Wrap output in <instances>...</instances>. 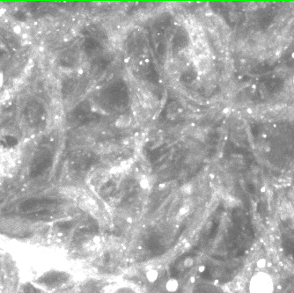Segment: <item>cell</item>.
<instances>
[{
  "label": "cell",
  "mask_w": 294,
  "mask_h": 293,
  "mask_svg": "<svg viewBox=\"0 0 294 293\" xmlns=\"http://www.w3.org/2000/svg\"><path fill=\"white\" fill-rule=\"evenodd\" d=\"M131 123V117L129 115H121L117 121H115V125L118 128H126Z\"/></svg>",
  "instance_id": "8992f818"
},
{
  "label": "cell",
  "mask_w": 294,
  "mask_h": 293,
  "mask_svg": "<svg viewBox=\"0 0 294 293\" xmlns=\"http://www.w3.org/2000/svg\"><path fill=\"white\" fill-rule=\"evenodd\" d=\"M19 293H37V291L33 285L27 284V285H24L23 287L20 289Z\"/></svg>",
  "instance_id": "ba28073f"
},
{
  "label": "cell",
  "mask_w": 294,
  "mask_h": 293,
  "mask_svg": "<svg viewBox=\"0 0 294 293\" xmlns=\"http://www.w3.org/2000/svg\"><path fill=\"white\" fill-rule=\"evenodd\" d=\"M58 226L60 229H69L72 226V223L71 222H61L58 224Z\"/></svg>",
  "instance_id": "9c48e42d"
},
{
  "label": "cell",
  "mask_w": 294,
  "mask_h": 293,
  "mask_svg": "<svg viewBox=\"0 0 294 293\" xmlns=\"http://www.w3.org/2000/svg\"><path fill=\"white\" fill-rule=\"evenodd\" d=\"M64 280H65V277H64V274L54 272V273H50V274H47L46 276L40 277L39 282L45 284L47 286H55V285H58V284L64 282Z\"/></svg>",
  "instance_id": "277c9868"
},
{
  "label": "cell",
  "mask_w": 294,
  "mask_h": 293,
  "mask_svg": "<svg viewBox=\"0 0 294 293\" xmlns=\"http://www.w3.org/2000/svg\"><path fill=\"white\" fill-rule=\"evenodd\" d=\"M4 84V74L0 71V88L2 87Z\"/></svg>",
  "instance_id": "30bf717a"
},
{
  "label": "cell",
  "mask_w": 294,
  "mask_h": 293,
  "mask_svg": "<svg viewBox=\"0 0 294 293\" xmlns=\"http://www.w3.org/2000/svg\"><path fill=\"white\" fill-rule=\"evenodd\" d=\"M112 150H113V144H108V143L98 144L97 146L98 152H101V153H108V152H110Z\"/></svg>",
  "instance_id": "52a82bcc"
},
{
  "label": "cell",
  "mask_w": 294,
  "mask_h": 293,
  "mask_svg": "<svg viewBox=\"0 0 294 293\" xmlns=\"http://www.w3.org/2000/svg\"><path fill=\"white\" fill-rule=\"evenodd\" d=\"M55 203L54 200L51 199H45V198H35V199H28L27 201L21 203L20 209L25 211H30L34 210L42 209V208L49 206Z\"/></svg>",
  "instance_id": "7a4b0ae2"
},
{
  "label": "cell",
  "mask_w": 294,
  "mask_h": 293,
  "mask_svg": "<svg viewBox=\"0 0 294 293\" xmlns=\"http://www.w3.org/2000/svg\"><path fill=\"white\" fill-rule=\"evenodd\" d=\"M167 70V73L175 78L176 76L180 75V70H181V64L178 63V61H170L167 63V66L166 67Z\"/></svg>",
  "instance_id": "5b68a950"
},
{
  "label": "cell",
  "mask_w": 294,
  "mask_h": 293,
  "mask_svg": "<svg viewBox=\"0 0 294 293\" xmlns=\"http://www.w3.org/2000/svg\"><path fill=\"white\" fill-rule=\"evenodd\" d=\"M273 289L272 278L263 272L256 274L250 282V293H272Z\"/></svg>",
  "instance_id": "6da1fadb"
},
{
  "label": "cell",
  "mask_w": 294,
  "mask_h": 293,
  "mask_svg": "<svg viewBox=\"0 0 294 293\" xmlns=\"http://www.w3.org/2000/svg\"><path fill=\"white\" fill-rule=\"evenodd\" d=\"M293 84H294V79H293Z\"/></svg>",
  "instance_id": "8fae6325"
},
{
  "label": "cell",
  "mask_w": 294,
  "mask_h": 293,
  "mask_svg": "<svg viewBox=\"0 0 294 293\" xmlns=\"http://www.w3.org/2000/svg\"><path fill=\"white\" fill-rule=\"evenodd\" d=\"M194 64L199 74H205L211 70V58L206 54H199L194 57Z\"/></svg>",
  "instance_id": "3957f363"
}]
</instances>
